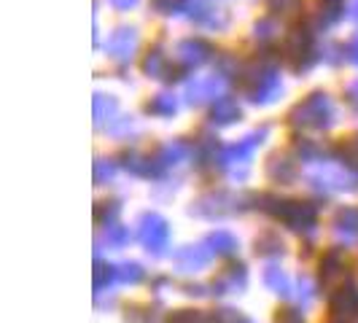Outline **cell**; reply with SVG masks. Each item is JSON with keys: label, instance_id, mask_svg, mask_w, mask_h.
Wrapping results in <instances>:
<instances>
[{"label": "cell", "instance_id": "cell-1", "mask_svg": "<svg viewBox=\"0 0 358 323\" xmlns=\"http://www.w3.org/2000/svg\"><path fill=\"white\" fill-rule=\"evenodd\" d=\"M337 119L334 103L326 92H313L307 94L299 106L291 110V124L296 129H329Z\"/></svg>", "mask_w": 358, "mask_h": 323}, {"label": "cell", "instance_id": "cell-2", "mask_svg": "<svg viewBox=\"0 0 358 323\" xmlns=\"http://www.w3.org/2000/svg\"><path fill=\"white\" fill-rule=\"evenodd\" d=\"M269 205L262 210L272 213L278 221H283L288 229L294 232H313L315 221H318V208L305 199H278V197H264Z\"/></svg>", "mask_w": 358, "mask_h": 323}, {"label": "cell", "instance_id": "cell-3", "mask_svg": "<svg viewBox=\"0 0 358 323\" xmlns=\"http://www.w3.org/2000/svg\"><path fill=\"white\" fill-rule=\"evenodd\" d=\"M267 135H269V129L267 127H262V129L248 132L243 141H237V143L221 148V154H218V167H221V170H227L229 175H237V167L248 170L253 154L259 151V145L264 143V138H267Z\"/></svg>", "mask_w": 358, "mask_h": 323}, {"label": "cell", "instance_id": "cell-4", "mask_svg": "<svg viewBox=\"0 0 358 323\" xmlns=\"http://www.w3.org/2000/svg\"><path fill=\"white\" fill-rule=\"evenodd\" d=\"M307 180L321 192H353L358 189V173L348 170L345 164L318 162L313 170H307Z\"/></svg>", "mask_w": 358, "mask_h": 323}, {"label": "cell", "instance_id": "cell-5", "mask_svg": "<svg viewBox=\"0 0 358 323\" xmlns=\"http://www.w3.org/2000/svg\"><path fill=\"white\" fill-rule=\"evenodd\" d=\"M288 65L294 71H307L315 62V49H313V33L307 27H294L286 36V46H283Z\"/></svg>", "mask_w": 358, "mask_h": 323}, {"label": "cell", "instance_id": "cell-6", "mask_svg": "<svg viewBox=\"0 0 358 323\" xmlns=\"http://www.w3.org/2000/svg\"><path fill=\"white\" fill-rule=\"evenodd\" d=\"M138 240L148 253L159 256L170 243V227L159 213H145L138 224Z\"/></svg>", "mask_w": 358, "mask_h": 323}, {"label": "cell", "instance_id": "cell-7", "mask_svg": "<svg viewBox=\"0 0 358 323\" xmlns=\"http://www.w3.org/2000/svg\"><path fill=\"white\" fill-rule=\"evenodd\" d=\"M224 89H227V76L224 73H213V76H197L186 84V100L192 106H202L208 100H215V97H224Z\"/></svg>", "mask_w": 358, "mask_h": 323}, {"label": "cell", "instance_id": "cell-8", "mask_svg": "<svg viewBox=\"0 0 358 323\" xmlns=\"http://www.w3.org/2000/svg\"><path fill=\"white\" fill-rule=\"evenodd\" d=\"M237 199L227 192H210V194H202V197L189 208L192 215H199V218H221V215H232L237 213Z\"/></svg>", "mask_w": 358, "mask_h": 323}, {"label": "cell", "instance_id": "cell-9", "mask_svg": "<svg viewBox=\"0 0 358 323\" xmlns=\"http://www.w3.org/2000/svg\"><path fill=\"white\" fill-rule=\"evenodd\" d=\"M138 46H141V38H138V30L135 27H119L113 36L108 38L106 52L113 62L119 65H127L132 62V57L138 54Z\"/></svg>", "mask_w": 358, "mask_h": 323}, {"label": "cell", "instance_id": "cell-10", "mask_svg": "<svg viewBox=\"0 0 358 323\" xmlns=\"http://www.w3.org/2000/svg\"><path fill=\"white\" fill-rule=\"evenodd\" d=\"M180 11H186V17L192 19V22H197V24H202V27L224 30L229 24V17L221 8H213L208 0H183Z\"/></svg>", "mask_w": 358, "mask_h": 323}, {"label": "cell", "instance_id": "cell-11", "mask_svg": "<svg viewBox=\"0 0 358 323\" xmlns=\"http://www.w3.org/2000/svg\"><path fill=\"white\" fill-rule=\"evenodd\" d=\"M210 54H213V46L202 38H186L176 46V59L180 68H199L210 59Z\"/></svg>", "mask_w": 358, "mask_h": 323}, {"label": "cell", "instance_id": "cell-12", "mask_svg": "<svg viewBox=\"0 0 358 323\" xmlns=\"http://www.w3.org/2000/svg\"><path fill=\"white\" fill-rule=\"evenodd\" d=\"M210 256L213 251L208 248V243H199V245H186L176 253V267L180 272H199L210 264Z\"/></svg>", "mask_w": 358, "mask_h": 323}, {"label": "cell", "instance_id": "cell-13", "mask_svg": "<svg viewBox=\"0 0 358 323\" xmlns=\"http://www.w3.org/2000/svg\"><path fill=\"white\" fill-rule=\"evenodd\" d=\"M334 234H337V240L345 243V245H350V243H356L358 240V208H340L337 213H334Z\"/></svg>", "mask_w": 358, "mask_h": 323}, {"label": "cell", "instance_id": "cell-14", "mask_svg": "<svg viewBox=\"0 0 358 323\" xmlns=\"http://www.w3.org/2000/svg\"><path fill=\"white\" fill-rule=\"evenodd\" d=\"M331 313L334 315H345V318H350V315H356L358 313V286L356 283H345L334 291V296H331Z\"/></svg>", "mask_w": 358, "mask_h": 323}, {"label": "cell", "instance_id": "cell-15", "mask_svg": "<svg viewBox=\"0 0 358 323\" xmlns=\"http://www.w3.org/2000/svg\"><path fill=\"white\" fill-rule=\"evenodd\" d=\"M248 283V272L243 264H232V267L224 269V275L215 280L213 286V294H232V291H240V288H245Z\"/></svg>", "mask_w": 358, "mask_h": 323}, {"label": "cell", "instance_id": "cell-16", "mask_svg": "<svg viewBox=\"0 0 358 323\" xmlns=\"http://www.w3.org/2000/svg\"><path fill=\"white\" fill-rule=\"evenodd\" d=\"M262 280H264V286H267L272 294H278V296H291V294H294V283H291L288 272L283 267H278V264H267Z\"/></svg>", "mask_w": 358, "mask_h": 323}, {"label": "cell", "instance_id": "cell-17", "mask_svg": "<svg viewBox=\"0 0 358 323\" xmlns=\"http://www.w3.org/2000/svg\"><path fill=\"white\" fill-rule=\"evenodd\" d=\"M210 119H213V124H234L237 119H240V106H237V100L234 97H218L210 108Z\"/></svg>", "mask_w": 358, "mask_h": 323}, {"label": "cell", "instance_id": "cell-18", "mask_svg": "<svg viewBox=\"0 0 358 323\" xmlns=\"http://www.w3.org/2000/svg\"><path fill=\"white\" fill-rule=\"evenodd\" d=\"M189 154H192V145L189 143H183V141H170V143L162 145L157 157H159V162L164 167H176V164L189 159Z\"/></svg>", "mask_w": 358, "mask_h": 323}, {"label": "cell", "instance_id": "cell-19", "mask_svg": "<svg viewBox=\"0 0 358 323\" xmlns=\"http://www.w3.org/2000/svg\"><path fill=\"white\" fill-rule=\"evenodd\" d=\"M94 124L103 127L106 122H110L116 113H119V103H116V97L113 94H94Z\"/></svg>", "mask_w": 358, "mask_h": 323}, {"label": "cell", "instance_id": "cell-20", "mask_svg": "<svg viewBox=\"0 0 358 323\" xmlns=\"http://www.w3.org/2000/svg\"><path fill=\"white\" fill-rule=\"evenodd\" d=\"M267 175L275 183H291L294 175H296V167L288 157H272L267 164Z\"/></svg>", "mask_w": 358, "mask_h": 323}, {"label": "cell", "instance_id": "cell-21", "mask_svg": "<svg viewBox=\"0 0 358 323\" xmlns=\"http://www.w3.org/2000/svg\"><path fill=\"white\" fill-rule=\"evenodd\" d=\"M205 243H208V248L213 251V256H234V253H237V237L229 232H224V229L208 234Z\"/></svg>", "mask_w": 358, "mask_h": 323}, {"label": "cell", "instance_id": "cell-22", "mask_svg": "<svg viewBox=\"0 0 358 323\" xmlns=\"http://www.w3.org/2000/svg\"><path fill=\"white\" fill-rule=\"evenodd\" d=\"M145 110L151 113V116H159V119H170L176 110H178V100H176V94H167V92H162V94H157L148 106H145Z\"/></svg>", "mask_w": 358, "mask_h": 323}, {"label": "cell", "instance_id": "cell-23", "mask_svg": "<svg viewBox=\"0 0 358 323\" xmlns=\"http://www.w3.org/2000/svg\"><path fill=\"white\" fill-rule=\"evenodd\" d=\"M321 275L323 280H337V278H345V259H342L340 251H329L321 259Z\"/></svg>", "mask_w": 358, "mask_h": 323}, {"label": "cell", "instance_id": "cell-24", "mask_svg": "<svg viewBox=\"0 0 358 323\" xmlns=\"http://www.w3.org/2000/svg\"><path fill=\"white\" fill-rule=\"evenodd\" d=\"M143 71H145V76H151V78H167V76H164V73H170L167 71V57H164V52H162L159 46L145 54Z\"/></svg>", "mask_w": 358, "mask_h": 323}, {"label": "cell", "instance_id": "cell-25", "mask_svg": "<svg viewBox=\"0 0 358 323\" xmlns=\"http://www.w3.org/2000/svg\"><path fill=\"white\" fill-rule=\"evenodd\" d=\"M283 251H286V245H283L278 232H264L256 237V253H262V256H283Z\"/></svg>", "mask_w": 358, "mask_h": 323}, {"label": "cell", "instance_id": "cell-26", "mask_svg": "<svg viewBox=\"0 0 358 323\" xmlns=\"http://www.w3.org/2000/svg\"><path fill=\"white\" fill-rule=\"evenodd\" d=\"M116 278H119V283H124V286H138L145 278V272L138 261H124V264L116 267Z\"/></svg>", "mask_w": 358, "mask_h": 323}, {"label": "cell", "instance_id": "cell-27", "mask_svg": "<svg viewBox=\"0 0 358 323\" xmlns=\"http://www.w3.org/2000/svg\"><path fill=\"white\" fill-rule=\"evenodd\" d=\"M280 27H278V22L275 19H259L256 24H253V38L259 41V43H272V41H278V33Z\"/></svg>", "mask_w": 358, "mask_h": 323}, {"label": "cell", "instance_id": "cell-28", "mask_svg": "<svg viewBox=\"0 0 358 323\" xmlns=\"http://www.w3.org/2000/svg\"><path fill=\"white\" fill-rule=\"evenodd\" d=\"M113 280H119V278H116V267L97 261V264H94V291H97V294H100V291H106Z\"/></svg>", "mask_w": 358, "mask_h": 323}, {"label": "cell", "instance_id": "cell-29", "mask_svg": "<svg viewBox=\"0 0 358 323\" xmlns=\"http://www.w3.org/2000/svg\"><path fill=\"white\" fill-rule=\"evenodd\" d=\"M167 323H213L210 313H202V310H176Z\"/></svg>", "mask_w": 358, "mask_h": 323}, {"label": "cell", "instance_id": "cell-30", "mask_svg": "<svg viewBox=\"0 0 358 323\" xmlns=\"http://www.w3.org/2000/svg\"><path fill=\"white\" fill-rule=\"evenodd\" d=\"M340 159L348 170L358 173V138H348V141L340 145Z\"/></svg>", "mask_w": 358, "mask_h": 323}, {"label": "cell", "instance_id": "cell-31", "mask_svg": "<svg viewBox=\"0 0 358 323\" xmlns=\"http://www.w3.org/2000/svg\"><path fill=\"white\" fill-rule=\"evenodd\" d=\"M302 0H267V8L272 14H280V17H294L302 11Z\"/></svg>", "mask_w": 358, "mask_h": 323}, {"label": "cell", "instance_id": "cell-32", "mask_svg": "<svg viewBox=\"0 0 358 323\" xmlns=\"http://www.w3.org/2000/svg\"><path fill=\"white\" fill-rule=\"evenodd\" d=\"M106 243L108 248H124L129 243V229L122 224H110V227H106Z\"/></svg>", "mask_w": 358, "mask_h": 323}, {"label": "cell", "instance_id": "cell-33", "mask_svg": "<svg viewBox=\"0 0 358 323\" xmlns=\"http://www.w3.org/2000/svg\"><path fill=\"white\" fill-rule=\"evenodd\" d=\"M210 318L213 323H253L245 313H240V310H232V307H224V310H215L210 313Z\"/></svg>", "mask_w": 358, "mask_h": 323}, {"label": "cell", "instance_id": "cell-34", "mask_svg": "<svg viewBox=\"0 0 358 323\" xmlns=\"http://www.w3.org/2000/svg\"><path fill=\"white\" fill-rule=\"evenodd\" d=\"M113 175H116V164H113L110 159L94 162V183H97V186H103V183H108V180H113Z\"/></svg>", "mask_w": 358, "mask_h": 323}, {"label": "cell", "instance_id": "cell-35", "mask_svg": "<svg viewBox=\"0 0 358 323\" xmlns=\"http://www.w3.org/2000/svg\"><path fill=\"white\" fill-rule=\"evenodd\" d=\"M119 213H122V205H119V202H103V205L97 208V221L110 227V224L119 218Z\"/></svg>", "mask_w": 358, "mask_h": 323}, {"label": "cell", "instance_id": "cell-36", "mask_svg": "<svg viewBox=\"0 0 358 323\" xmlns=\"http://www.w3.org/2000/svg\"><path fill=\"white\" fill-rule=\"evenodd\" d=\"M296 296H299V302H302V305H310V302L315 299V283H313L307 275L299 278V294H296Z\"/></svg>", "mask_w": 358, "mask_h": 323}, {"label": "cell", "instance_id": "cell-37", "mask_svg": "<svg viewBox=\"0 0 358 323\" xmlns=\"http://www.w3.org/2000/svg\"><path fill=\"white\" fill-rule=\"evenodd\" d=\"M151 3L157 6V11H162V14H173V11H180L183 0H151Z\"/></svg>", "mask_w": 358, "mask_h": 323}, {"label": "cell", "instance_id": "cell-38", "mask_svg": "<svg viewBox=\"0 0 358 323\" xmlns=\"http://www.w3.org/2000/svg\"><path fill=\"white\" fill-rule=\"evenodd\" d=\"M278 323H302V313L299 310H283L278 315Z\"/></svg>", "mask_w": 358, "mask_h": 323}, {"label": "cell", "instance_id": "cell-39", "mask_svg": "<svg viewBox=\"0 0 358 323\" xmlns=\"http://www.w3.org/2000/svg\"><path fill=\"white\" fill-rule=\"evenodd\" d=\"M183 294H189V296H208V294H213V291H208V286H186V291Z\"/></svg>", "mask_w": 358, "mask_h": 323}, {"label": "cell", "instance_id": "cell-40", "mask_svg": "<svg viewBox=\"0 0 358 323\" xmlns=\"http://www.w3.org/2000/svg\"><path fill=\"white\" fill-rule=\"evenodd\" d=\"M110 6H113V8H119V11H129V8H135V6H138V0H110Z\"/></svg>", "mask_w": 358, "mask_h": 323}, {"label": "cell", "instance_id": "cell-41", "mask_svg": "<svg viewBox=\"0 0 358 323\" xmlns=\"http://www.w3.org/2000/svg\"><path fill=\"white\" fill-rule=\"evenodd\" d=\"M348 59L358 68V36L353 38V41H350V46H348Z\"/></svg>", "mask_w": 358, "mask_h": 323}, {"label": "cell", "instance_id": "cell-42", "mask_svg": "<svg viewBox=\"0 0 358 323\" xmlns=\"http://www.w3.org/2000/svg\"><path fill=\"white\" fill-rule=\"evenodd\" d=\"M348 103L353 108H358V81H353V84L348 87Z\"/></svg>", "mask_w": 358, "mask_h": 323}, {"label": "cell", "instance_id": "cell-43", "mask_svg": "<svg viewBox=\"0 0 358 323\" xmlns=\"http://www.w3.org/2000/svg\"><path fill=\"white\" fill-rule=\"evenodd\" d=\"M348 11H350L348 17L353 19V22H358V0H353V3H350V8H348Z\"/></svg>", "mask_w": 358, "mask_h": 323}, {"label": "cell", "instance_id": "cell-44", "mask_svg": "<svg viewBox=\"0 0 358 323\" xmlns=\"http://www.w3.org/2000/svg\"><path fill=\"white\" fill-rule=\"evenodd\" d=\"M323 3H329V6H340L342 0H323Z\"/></svg>", "mask_w": 358, "mask_h": 323}]
</instances>
